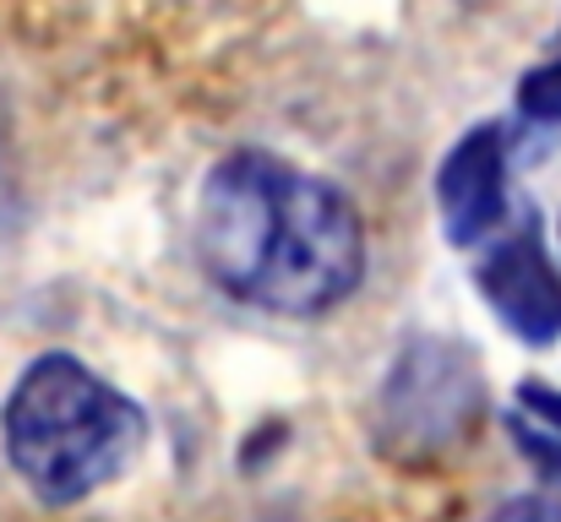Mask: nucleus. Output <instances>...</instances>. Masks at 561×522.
Returning a JSON list of instances; mask_svg holds the SVG:
<instances>
[{"instance_id":"obj_2","label":"nucleus","mask_w":561,"mask_h":522,"mask_svg":"<svg viewBox=\"0 0 561 522\" xmlns=\"http://www.w3.org/2000/svg\"><path fill=\"white\" fill-rule=\"evenodd\" d=\"M0 436L22 485L49 507H71L121 479L148 425L142 408L110 381H99L82 359L44 353L11 386Z\"/></svg>"},{"instance_id":"obj_3","label":"nucleus","mask_w":561,"mask_h":522,"mask_svg":"<svg viewBox=\"0 0 561 522\" xmlns=\"http://www.w3.org/2000/svg\"><path fill=\"white\" fill-rule=\"evenodd\" d=\"M436 201L453 245H485L507 223V142L496 126H474L447 153Z\"/></svg>"},{"instance_id":"obj_1","label":"nucleus","mask_w":561,"mask_h":522,"mask_svg":"<svg viewBox=\"0 0 561 522\" xmlns=\"http://www.w3.org/2000/svg\"><path fill=\"white\" fill-rule=\"evenodd\" d=\"M202 272L267 316H328L366 278L355 201L273 153L218 159L196 196Z\"/></svg>"},{"instance_id":"obj_6","label":"nucleus","mask_w":561,"mask_h":522,"mask_svg":"<svg viewBox=\"0 0 561 522\" xmlns=\"http://www.w3.org/2000/svg\"><path fill=\"white\" fill-rule=\"evenodd\" d=\"M485 522H561V501L557 496H518V501L496 507Z\"/></svg>"},{"instance_id":"obj_4","label":"nucleus","mask_w":561,"mask_h":522,"mask_svg":"<svg viewBox=\"0 0 561 522\" xmlns=\"http://www.w3.org/2000/svg\"><path fill=\"white\" fill-rule=\"evenodd\" d=\"M480 289L496 305V316L529 344L561 338V272L551 267L535 229H524L480 262Z\"/></svg>"},{"instance_id":"obj_8","label":"nucleus","mask_w":561,"mask_h":522,"mask_svg":"<svg viewBox=\"0 0 561 522\" xmlns=\"http://www.w3.org/2000/svg\"><path fill=\"white\" fill-rule=\"evenodd\" d=\"M524 403H529L546 425H557V436H561V392H546V386L529 381V386H524Z\"/></svg>"},{"instance_id":"obj_7","label":"nucleus","mask_w":561,"mask_h":522,"mask_svg":"<svg viewBox=\"0 0 561 522\" xmlns=\"http://www.w3.org/2000/svg\"><path fill=\"white\" fill-rule=\"evenodd\" d=\"M518 436H524V452H529L546 474H557V479H561V441L540 436V430H529V425H518Z\"/></svg>"},{"instance_id":"obj_5","label":"nucleus","mask_w":561,"mask_h":522,"mask_svg":"<svg viewBox=\"0 0 561 522\" xmlns=\"http://www.w3.org/2000/svg\"><path fill=\"white\" fill-rule=\"evenodd\" d=\"M518 109H524L529 120L561 126V55L551 60V66H540V71L524 77V88H518Z\"/></svg>"}]
</instances>
